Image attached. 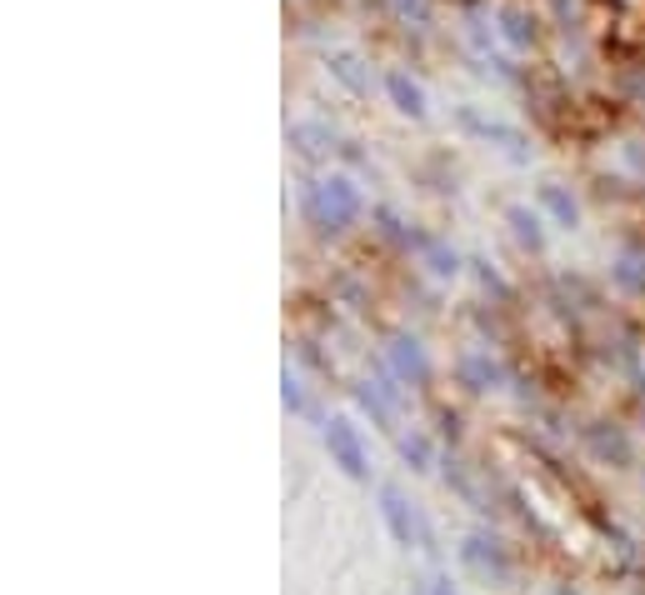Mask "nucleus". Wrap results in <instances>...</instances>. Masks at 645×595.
I'll list each match as a JSON object with an SVG mask.
<instances>
[{
	"mask_svg": "<svg viewBox=\"0 0 645 595\" xmlns=\"http://www.w3.org/2000/svg\"><path fill=\"white\" fill-rule=\"evenodd\" d=\"M300 210L316 230H346L361 216V191L346 181V175H326V181H310L300 191Z\"/></svg>",
	"mask_w": 645,
	"mask_h": 595,
	"instance_id": "obj_1",
	"label": "nucleus"
},
{
	"mask_svg": "<svg viewBox=\"0 0 645 595\" xmlns=\"http://www.w3.org/2000/svg\"><path fill=\"white\" fill-rule=\"evenodd\" d=\"M326 451L336 455V466L346 470L350 480H365V445H361V435H356V425L350 421H330L326 425Z\"/></svg>",
	"mask_w": 645,
	"mask_h": 595,
	"instance_id": "obj_2",
	"label": "nucleus"
},
{
	"mask_svg": "<svg viewBox=\"0 0 645 595\" xmlns=\"http://www.w3.org/2000/svg\"><path fill=\"white\" fill-rule=\"evenodd\" d=\"M381 516H385V526H391V536L401 545H416L420 541V526H416V516H411V506H405L401 490H391V486L381 490Z\"/></svg>",
	"mask_w": 645,
	"mask_h": 595,
	"instance_id": "obj_3",
	"label": "nucleus"
},
{
	"mask_svg": "<svg viewBox=\"0 0 645 595\" xmlns=\"http://www.w3.org/2000/svg\"><path fill=\"white\" fill-rule=\"evenodd\" d=\"M385 96L395 100V110H401V116H416V120L426 116V90L405 76V71H391V76H385Z\"/></svg>",
	"mask_w": 645,
	"mask_h": 595,
	"instance_id": "obj_4",
	"label": "nucleus"
},
{
	"mask_svg": "<svg viewBox=\"0 0 645 595\" xmlns=\"http://www.w3.org/2000/svg\"><path fill=\"white\" fill-rule=\"evenodd\" d=\"M501 35L515 45V51H531V45H536V21H531L521 6H505L501 11Z\"/></svg>",
	"mask_w": 645,
	"mask_h": 595,
	"instance_id": "obj_5",
	"label": "nucleus"
},
{
	"mask_svg": "<svg viewBox=\"0 0 645 595\" xmlns=\"http://www.w3.org/2000/svg\"><path fill=\"white\" fill-rule=\"evenodd\" d=\"M615 281H621L625 291H635V295L645 291V250L641 246H625L621 250V260H615Z\"/></svg>",
	"mask_w": 645,
	"mask_h": 595,
	"instance_id": "obj_6",
	"label": "nucleus"
},
{
	"mask_svg": "<svg viewBox=\"0 0 645 595\" xmlns=\"http://www.w3.org/2000/svg\"><path fill=\"white\" fill-rule=\"evenodd\" d=\"M505 220L515 226V236H521V246H531V250H540V240H546V230H540V220L531 216L525 206H511L505 210Z\"/></svg>",
	"mask_w": 645,
	"mask_h": 595,
	"instance_id": "obj_7",
	"label": "nucleus"
},
{
	"mask_svg": "<svg viewBox=\"0 0 645 595\" xmlns=\"http://www.w3.org/2000/svg\"><path fill=\"white\" fill-rule=\"evenodd\" d=\"M540 206H546L550 216L560 220V226H576V216H580L576 201H570V195L560 191V185H540Z\"/></svg>",
	"mask_w": 645,
	"mask_h": 595,
	"instance_id": "obj_8",
	"label": "nucleus"
},
{
	"mask_svg": "<svg viewBox=\"0 0 645 595\" xmlns=\"http://www.w3.org/2000/svg\"><path fill=\"white\" fill-rule=\"evenodd\" d=\"M330 71H336V76L346 80L350 90H371V76L361 71V61H356V55H346V51H340V55H330Z\"/></svg>",
	"mask_w": 645,
	"mask_h": 595,
	"instance_id": "obj_9",
	"label": "nucleus"
},
{
	"mask_svg": "<svg viewBox=\"0 0 645 595\" xmlns=\"http://www.w3.org/2000/svg\"><path fill=\"white\" fill-rule=\"evenodd\" d=\"M291 141H296L300 155H320V151H330V130L326 126H296Z\"/></svg>",
	"mask_w": 645,
	"mask_h": 595,
	"instance_id": "obj_10",
	"label": "nucleus"
},
{
	"mask_svg": "<svg viewBox=\"0 0 645 595\" xmlns=\"http://www.w3.org/2000/svg\"><path fill=\"white\" fill-rule=\"evenodd\" d=\"M395 366H401L405 376H416V380H426V370H430L416 340H395Z\"/></svg>",
	"mask_w": 645,
	"mask_h": 595,
	"instance_id": "obj_11",
	"label": "nucleus"
},
{
	"mask_svg": "<svg viewBox=\"0 0 645 595\" xmlns=\"http://www.w3.org/2000/svg\"><path fill=\"white\" fill-rule=\"evenodd\" d=\"M391 11L401 15L405 25H426L430 21V0H391Z\"/></svg>",
	"mask_w": 645,
	"mask_h": 595,
	"instance_id": "obj_12",
	"label": "nucleus"
},
{
	"mask_svg": "<svg viewBox=\"0 0 645 595\" xmlns=\"http://www.w3.org/2000/svg\"><path fill=\"white\" fill-rule=\"evenodd\" d=\"M466 126H471V130H481V136H491V141H505V145H515V141H521L515 130H505V126H491V120L471 116V110H466Z\"/></svg>",
	"mask_w": 645,
	"mask_h": 595,
	"instance_id": "obj_13",
	"label": "nucleus"
},
{
	"mask_svg": "<svg viewBox=\"0 0 645 595\" xmlns=\"http://www.w3.org/2000/svg\"><path fill=\"white\" fill-rule=\"evenodd\" d=\"M426 256H430V271H440V275H456V256H450L446 246H436V240H426Z\"/></svg>",
	"mask_w": 645,
	"mask_h": 595,
	"instance_id": "obj_14",
	"label": "nucleus"
},
{
	"mask_svg": "<svg viewBox=\"0 0 645 595\" xmlns=\"http://www.w3.org/2000/svg\"><path fill=\"white\" fill-rule=\"evenodd\" d=\"M281 396H285V405H291V411H300V405H306V396H300V380L291 376V370H285V380H281Z\"/></svg>",
	"mask_w": 645,
	"mask_h": 595,
	"instance_id": "obj_15",
	"label": "nucleus"
},
{
	"mask_svg": "<svg viewBox=\"0 0 645 595\" xmlns=\"http://www.w3.org/2000/svg\"><path fill=\"white\" fill-rule=\"evenodd\" d=\"M405 455L416 461V470H426V461H430V445L420 441V435H411V441H405Z\"/></svg>",
	"mask_w": 645,
	"mask_h": 595,
	"instance_id": "obj_16",
	"label": "nucleus"
},
{
	"mask_svg": "<svg viewBox=\"0 0 645 595\" xmlns=\"http://www.w3.org/2000/svg\"><path fill=\"white\" fill-rule=\"evenodd\" d=\"M430 595H456V591H450V581H430Z\"/></svg>",
	"mask_w": 645,
	"mask_h": 595,
	"instance_id": "obj_17",
	"label": "nucleus"
}]
</instances>
